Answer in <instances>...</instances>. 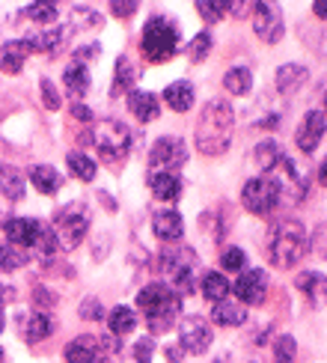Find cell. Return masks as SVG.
Here are the masks:
<instances>
[{
  "label": "cell",
  "instance_id": "obj_1",
  "mask_svg": "<svg viewBox=\"0 0 327 363\" xmlns=\"http://www.w3.org/2000/svg\"><path fill=\"white\" fill-rule=\"evenodd\" d=\"M232 128H235V113L232 108L223 99H214L205 104V111L200 116V125H197V149L202 155L214 158L223 155L232 143Z\"/></svg>",
  "mask_w": 327,
  "mask_h": 363
},
{
  "label": "cell",
  "instance_id": "obj_2",
  "mask_svg": "<svg viewBox=\"0 0 327 363\" xmlns=\"http://www.w3.org/2000/svg\"><path fill=\"white\" fill-rule=\"evenodd\" d=\"M137 307L152 334H164L178 319V295L167 283H149L137 292Z\"/></svg>",
  "mask_w": 327,
  "mask_h": 363
},
{
  "label": "cell",
  "instance_id": "obj_3",
  "mask_svg": "<svg viewBox=\"0 0 327 363\" xmlns=\"http://www.w3.org/2000/svg\"><path fill=\"white\" fill-rule=\"evenodd\" d=\"M306 250H309V235L304 230V223L280 220L271 230V238H268V256H271V262L277 268L297 265L306 256Z\"/></svg>",
  "mask_w": 327,
  "mask_h": 363
},
{
  "label": "cell",
  "instance_id": "obj_4",
  "mask_svg": "<svg viewBox=\"0 0 327 363\" xmlns=\"http://www.w3.org/2000/svg\"><path fill=\"white\" fill-rule=\"evenodd\" d=\"M89 220H93V215H89L86 203H81V200L59 208L54 215V220L48 223L54 238H57V245H59V250H74V247H78L84 241V235L89 233Z\"/></svg>",
  "mask_w": 327,
  "mask_h": 363
},
{
  "label": "cell",
  "instance_id": "obj_5",
  "mask_svg": "<svg viewBox=\"0 0 327 363\" xmlns=\"http://www.w3.org/2000/svg\"><path fill=\"white\" fill-rule=\"evenodd\" d=\"M197 262L200 259L190 247H167L161 253V271L178 298L190 295L193 286H197Z\"/></svg>",
  "mask_w": 327,
  "mask_h": 363
},
{
  "label": "cell",
  "instance_id": "obj_6",
  "mask_svg": "<svg viewBox=\"0 0 327 363\" xmlns=\"http://www.w3.org/2000/svg\"><path fill=\"white\" fill-rule=\"evenodd\" d=\"M140 48H143L146 60H152V63H164V60L176 57V51H178V30L167 18L155 15V18H149L146 27H143Z\"/></svg>",
  "mask_w": 327,
  "mask_h": 363
},
{
  "label": "cell",
  "instance_id": "obj_7",
  "mask_svg": "<svg viewBox=\"0 0 327 363\" xmlns=\"http://www.w3.org/2000/svg\"><path fill=\"white\" fill-rule=\"evenodd\" d=\"M98 149V155L110 164H122L131 152V131L125 123H119V119H101L93 131V140Z\"/></svg>",
  "mask_w": 327,
  "mask_h": 363
},
{
  "label": "cell",
  "instance_id": "obj_8",
  "mask_svg": "<svg viewBox=\"0 0 327 363\" xmlns=\"http://www.w3.org/2000/svg\"><path fill=\"white\" fill-rule=\"evenodd\" d=\"M241 203L256 218L274 215V208H280V191L274 185V179L271 176H253V179H247L244 188H241Z\"/></svg>",
  "mask_w": 327,
  "mask_h": 363
},
{
  "label": "cell",
  "instance_id": "obj_9",
  "mask_svg": "<svg viewBox=\"0 0 327 363\" xmlns=\"http://www.w3.org/2000/svg\"><path fill=\"white\" fill-rule=\"evenodd\" d=\"M265 176L274 179V185L280 191V206H297L306 196V176L289 155H282V161Z\"/></svg>",
  "mask_w": 327,
  "mask_h": 363
},
{
  "label": "cell",
  "instance_id": "obj_10",
  "mask_svg": "<svg viewBox=\"0 0 327 363\" xmlns=\"http://www.w3.org/2000/svg\"><path fill=\"white\" fill-rule=\"evenodd\" d=\"M188 161V143L182 138H158L149 152V170L152 173H176Z\"/></svg>",
  "mask_w": 327,
  "mask_h": 363
},
{
  "label": "cell",
  "instance_id": "obj_11",
  "mask_svg": "<svg viewBox=\"0 0 327 363\" xmlns=\"http://www.w3.org/2000/svg\"><path fill=\"white\" fill-rule=\"evenodd\" d=\"M212 342H214V330L202 315H188V319H182V325H178V345H182V352L205 354L212 349Z\"/></svg>",
  "mask_w": 327,
  "mask_h": 363
},
{
  "label": "cell",
  "instance_id": "obj_12",
  "mask_svg": "<svg viewBox=\"0 0 327 363\" xmlns=\"http://www.w3.org/2000/svg\"><path fill=\"white\" fill-rule=\"evenodd\" d=\"M253 30L265 45H277L286 33V21L277 4H253Z\"/></svg>",
  "mask_w": 327,
  "mask_h": 363
},
{
  "label": "cell",
  "instance_id": "obj_13",
  "mask_svg": "<svg viewBox=\"0 0 327 363\" xmlns=\"http://www.w3.org/2000/svg\"><path fill=\"white\" fill-rule=\"evenodd\" d=\"M232 292L238 295L241 304L256 307V304H262L265 295H268V274L262 268H250V271H244V274L232 283Z\"/></svg>",
  "mask_w": 327,
  "mask_h": 363
},
{
  "label": "cell",
  "instance_id": "obj_14",
  "mask_svg": "<svg viewBox=\"0 0 327 363\" xmlns=\"http://www.w3.org/2000/svg\"><path fill=\"white\" fill-rule=\"evenodd\" d=\"M71 24H66V27H51V30H42V33H36V36H27V39H21L24 42V48H27V54H33V51H42V54H51V57H57L59 51L69 45V39H71Z\"/></svg>",
  "mask_w": 327,
  "mask_h": 363
},
{
  "label": "cell",
  "instance_id": "obj_15",
  "mask_svg": "<svg viewBox=\"0 0 327 363\" xmlns=\"http://www.w3.org/2000/svg\"><path fill=\"white\" fill-rule=\"evenodd\" d=\"M324 131H327V116H324V111H309V113L304 116L301 128H297V134H294L297 149H301V152H306V155H312V152L319 149Z\"/></svg>",
  "mask_w": 327,
  "mask_h": 363
},
{
  "label": "cell",
  "instance_id": "obj_16",
  "mask_svg": "<svg viewBox=\"0 0 327 363\" xmlns=\"http://www.w3.org/2000/svg\"><path fill=\"white\" fill-rule=\"evenodd\" d=\"M4 233H6V241H9V245L33 250V247H36V241H39V233H42V223L33 220V218H12V220H6Z\"/></svg>",
  "mask_w": 327,
  "mask_h": 363
},
{
  "label": "cell",
  "instance_id": "obj_17",
  "mask_svg": "<svg viewBox=\"0 0 327 363\" xmlns=\"http://www.w3.org/2000/svg\"><path fill=\"white\" fill-rule=\"evenodd\" d=\"M294 286L312 307H327V277L321 271H301Z\"/></svg>",
  "mask_w": 327,
  "mask_h": 363
},
{
  "label": "cell",
  "instance_id": "obj_18",
  "mask_svg": "<svg viewBox=\"0 0 327 363\" xmlns=\"http://www.w3.org/2000/svg\"><path fill=\"white\" fill-rule=\"evenodd\" d=\"M101 349H104L101 340L84 334V337H74L63 349V354H66V363H98Z\"/></svg>",
  "mask_w": 327,
  "mask_h": 363
},
{
  "label": "cell",
  "instance_id": "obj_19",
  "mask_svg": "<svg viewBox=\"0 0 327 363\" xmlns=\"http://www.w3.org/2000/svg\"><path fill=\"white\" fill-rule=\"evenodd\" d=\"M152 230L161 241H178L185 235V220L173 208H158L152 215Z\"/></svg>",
  "mask_w": 327,
  "mask_h": 363
},
{
  "label": "cell",
  "instance_id": "obj_20",
  "mask_svg": "<svg viewBox=\"0 0 327 363\" xmlns=\"http://www.w3.org/2000/svg\"><path fill=\"white\" fill-rule=\"evenodd\" d=\"M128 111L140 119V123H155L161 113V104L155 99V93H146V89H131L128 93Z\"/></svg>",
  "mask_w": 327,
  "mask_h": 363
},
{
  "label": "cell",
  "instance_id": "obj_21",
  "mask_svg": "<svg viewBox=\"0 0 327 363\" xmlns=\"http://www.w3.org/2000/svg\"><path fill=\"white\" fill-rule=\"evenodd\" d=\"M306 81H309V69L301 63H286L277 69V89L282 96H294Z\"/></svg>",
  "mask_w": 327,
  "mask_h": 363
},
{
  "label": "cell",
  "instance_id": "obj_22",
  "mask_svg": "<svg viewBox=\"0 0 327 363\" xmlns=\"http://www.w3.org/2000/svg\"><path fill=\"white\" fill-rule=\"evenodd\" d=\"M212 322L220 328H241L247 322V310L241 307V301H217L212 307Z\"/></svg>",
  "mask_w": 327,
  "mask_h": 363
},
{
  "label": "cell",
  "instance_id": "obj_23",
  "mask_svg": "<svg viewBox=\"0 0 327 363\" xmlns=\"http://www.w3.org/2000/svg\"><path fill=\"white\" fill-rule=\"evenodd\" d=\"M149 188H152L155 200L161 203H173L182 196V179L176 173H149Z\"/></svg>",
  "mask_w": 327,
  "mask_h": 363
},
{
  "label": "cell",
  "instance_id": "obj_24",
  "mask_svg": "<svg viewBox=\"0 0 327 363\" xmlns=\"http://www.w3.org/2000/svg\"><path fill=\"white\" fill-rule=\"evenodd\" d=\"M30 185L45 196H54L59 191V185H63V179H59V173L51 164H33V167H30Z\"/></svg>",
  "mask_w": 327,
  "mask_h": 363
},
{
  "label": "cell",
  "instance_id": "obj_25",
  "mask_svg": "<svg viewBox=\"0 0 327 363\" xmlns=\"http://www.w3.org/2000/svg\"><path fill=\"white\" fill-rule=\"evenodd\" d=\"M164 101H167L170 108L178 111V113L190 111V108H193V84H190V81H176V84H170L167 89H164Z\"/></svg>",
  "mask_w": 327,
  "mask_h": 363
},
{
  "label": "cell",
  "instance_id": "obj_26",
  "mask_svg": "<svg viewBox=\"0 0 327 363\" xmlns=\"http://www.w3.org/2000/svg\"><path fill=\"white\" fill-rule=\"evenodd\" d=\"M282 155H286V152H282V146L277 140H265V143H259L256 149H253V161H256V167L262 170V176L271 173L277 164L282 161Z\"/></svg>",
  "mask_w": 327,
  "mask_h": 363
},
{
  "label": "cell",
  "instance_id": "obj_27",
  "mask_svg": "<svg viewBox=\"0 0 327 363\" xmlns=\"http://www.w3.org/2000/svg\"><path fill=\"white\" fill-rule=\"evenodd\" d=\"M223 86H226V93H232V96H247L253 89V72L247 66H232L223 74Z\"/></svg>",
  "mask_w": 327,
  "mask_h": 363
},
{
  "label": "cell",
  "instance_id": "obj_28",
  "mask_svg": "<svg viewBox=\"0 0 327 363\" xmlns=\"http://www.w3.org/2000/svg\"><path fill=\"white\" fill-rule=\"evenodd\" d=\"M51 334H54V322H51V315H45V313H33L24 322V330H21V337L27 342H42L45 337H51Z\"/></svg>",
  "mask_w": 327,
  "mask_h": 363
},
{
  "label": "cell",
  "instance_id": "obj_29",
  "mask_svg": "<svg viewBox=\"0 0 327 363\" xmlns=\"http://www.w3.org/2000/svg\"><path fill=\"white\" fill-rule=\"evenodd\" d=\"M63 84L71 93V99H81L86 89H89V69L84 63H71L66 72H63Z\"/></svg>",
  "mask_w": 327,
  "mask_h": 363
},
{
  "label": "cell",
  "instance_id": "obj_30",
  "mask_svg": "<svg viewBox=\"0 0 327 363\" xmlns=\"http://www.w3.org/2000/svg\"><path fill=\"white\" fill-rule=\"evenodd\" d=\"M229 292H232V283L223 274H217V271H208V274L202 277V295L212 301V304H217V301H226Z\"/></svg>",
  "mask_w": 327,
  "mask_h": 363
},
{
  "label": "cell",
  "instance_id": "obj_31",
  "mask_svg": "<svg viewBox=\"0 0 327 363\" xmlns=\"http://www.w3.org/2000/svg\"><path fill=\"white\" fill-rule=\"evenodd\" d=\"M108 325H110L113 337H125L137 328V313H134L131 307H113V313L108 315Z\"/></svg>",
  "mask_w": 327,
  "mask_h": 363
},
{
  "label": "cell",
  "instance_id": "obj_32",
  "mask_svg": "<svg viewBox=\"0 0 327 363\" xmlns=\"http://www.w3.org/2000/svg\"><path fill=\"white\" fill-rule=\"evenodd\" d=\"M137 78V69L134 63L122 54L116 60V72H113V96H122V93H131V84Z\"/></svg>",
  "mask_w": 327,
  "mask_h": 363
},
{
  "label": "cell",
  "instance_id": "obj_33",
  "mask_svg": "<svg viewBox=\"0 0 327 363\" xmlns=\"http://www.w3.org/2000/svg\"><path fill=\"white\" fill-rule=\"evenodd\" d=\"M24 60H27L24 42H6L4 54H0V69H4L6 74H18L21 66H24Z\"/></svg>",
  "mask_w": 327,
  "mask_h": 363
},
{
  "label": "cell",
  "instance_id": "obj_34",
  "mask_svg": "<svg viewBox=\"0 0 327 363\" xmlns=\"http://www.w3.org/2000/svg\"><path fill=\"white\" fill-rule=\"evenodd\" d=\"M0 194L6 196V200H12V203H18L21 196L27 194V185H24V179L15 173V170H9V167H4L0 164Z\"/></svg>",
  "mask_w": 327,
  "mask_h": 363
},
{
  "label": "cell",
  "instance_id": "obj_35",
  "mask_svg": "<svg viewBox=\"0 0 327 363\" xmlns=\"http://www.w3.org/2000/svg\"><path fill=\"white\" fill-rule=\"evenodd\" d=\"M24 265H27V250L9 245V241H0V271L9 274V271H18Z\"/></svg>",
  "mask_w": 327,
  "mask_h": 363
},
{
  "label": "cell",
  "instance_id": "obj_36",
  "mask_svg": "<svg viewBox=\"0 0 327 363\" xmlns=\"http://www.w3.org/2000/svg\"><path fill=\"white\" fill-rule=\"evenodd\" d=\"M66 164H69V170H71V176L74 179H81V182H93L96 179V161L89 158V155H84V152H69V158H66Z\"/></svg>",
  "mask_w": 327,
  "mask_h": 363
},
{
  "label": "cell",
  "instance_id": "obj_37",
  "mask_svg": "<svg viewBox=\"0 0 327 363\" xmlns=\"http://www.w3.org/2000/svg\"><path fill=\"white\" fill-rule=\"evenodd\" d=\"M24 15L30 21H36V24H51L54 27V18H57V6L54 4H30L24 9Z\"/></svg>",
  "mask_w": 327,
  "mask_h": 363
},
{
  "label": "cell",
  "instance_id": "obj_38",
  "mask_svg": "<svg viewBox=\"0 0 327 363\" xmlns=\"http://www.w3.org/2000/svg\"><path fill=\"white\" fill-rule=\"evenodd\" d=\"M294 352H297V342L289 334L277 337V342H274V363H294Z\"/></svg>",
  "mask_w": 327,
  "mask_h": 363
},
{
  "label": "cell",
  "instance_id": "obj_39",
  "mask_svg": "<svg viewBox=\"0 0 327 363\" xmlns=\"http://www.w3.org/2000/svg\"><path fill=\"white\" fill-rule=\"evenodd\" d=\"M208 51H212V36H208V33H197V36L190 39V45H188V54H190L193 63H200V60H205V57H208Z\"/></svg>",
  "mask_w": 327,
  "mask_h": 363
},
{
  "label": "cell",
  "instance_id": "obj_40",
  "mask_svg": "<svg viewBox=\"0 0 327 363\" xmlns=\"http://www.w3.org/2000/svg\"><path fill=\"white\" fill-rule=\"evenodd\" d=\"M220 265L226 268V271H241L247 265V253L241 247H226L220 256Z\"/></svg>",
  "mask_w": 327,
  "mask_h": 363
},
{
  "label": "cell",
  "instance_id": "obj_41",
  "mask_svg": "<svg viewBox=\"0 0 327 363\" xmlns=\"http://www.w3.org/2000/svg\"><path fill=\"white\" fill-rule=\"evenodd\" d=\"M81 319L86 322H101L104 319V304L98 298H86L84 304H81Z\"/></svg>",
  "mask_w": 327,
  "mask_h": 363
},
{
  "label": "cell",
  "instance_id": "obj_42",
  "mask_svg": "<svg viewBox=\"0 0 327 363\" xmlns=\"http://www.w3.org/2000/svg\"><path fill=\"white\" fill-rule=\"evenodd\" d=\"M197 12L208 24H214V21H220L223 15H226V4H197Z\"/></svg>",
  "mask_w": 327,
  "mask_h": 363
},
{
  "label": "cell",
  "instance_id": "obj_43",
  "mask_svg": "<svg viewBox=\"0 0 327 363\" xmlns=\"http://www.w3.org/2000/svg\"><path fill=\"white\" fill-rule=\"evenodd\" d=\"M42 101H45V108H48V111L59 108V93H57V86L48 78H42Z\"/></svg>",
  "mask_w": 327,
  "mask_h": 363
},
{
  "label": "cell",
  "instance_id": "obj_44",
  "mask_svg": "<svg viewBox=\"0 0 327 363\" xmlns=\"http://www.w3.org/2000/svg\"><path fill=\"white\" fill-rule=\"evenodd\" d=\"M152 352H155L152 340H137L134 342V357H137V363H149L152 360Z\"/></svg>",
  "mask_w": 327,
  "mask_h": 363
},
{
  "label": "cell",
  "instance_id": "obj_45",
  "mask_svg": "<svg viewBox=\"0 0 327 363\" xmlns=\"http://www.w3.org/2000/svg\"><path fill=\"white\" fill-rule=\"evenodd\" d=\"M110 12L116 18H128V15L137 12V4H110Z\"/></svg>",
  "mask_w": 327,
  "mask_h": 363
},
{
  "label": "cell",
  "instance_id": "obj_46",
  "mask_svg": "<svg viewBox=\"0 0 327 363\" xmlns=\"http://www.w3.org/2000/svg\"><path fill=\"white\" fill-rule=\"evenodd\" d=\"M71 116L78 119V123H93V111H89L86 104H71Z\"/></svg>",
  "mask_w": 327,
  "mask_h": 363
},
{
  "label": "cell",
  "instance_id": "obj_47",
  "mask_svg": "<svg viewBox=\"0 0 327 363\" xmlns=\"http://www.w3.org/2000/svg\"><path fill=\"white\" fill-rule=\"evenodd\" d=\"M164 354H167V363H182V345H167V349H164Z\"/></svg>",
  "mask_w": 327,
  "mask_h": 363
},
{
  "label": "cell",
  "instance_id": "obj_48",
  "mask_svg": "<svg viewBox=\"0 0 327 363\" xmlns=\"http://www.w3.org/2000/svg\"><path fill=\"white\" fill-rule=\"evenodd\" d=\"M319 182H321V185L327 188V158L319 164Z\"/></svg>",
  "mask_w": 327,
  "mask_h": 363
},
{
  "label": "cell",
  "instance_id": "obj_49",
  "mask_svg": "<svg viewBox=\"0 0 327 363\" xmlns=\"http://www.w3.org/2000/svg\"><path fill=\"white\" fill-rule=\"evenodd\" d=\"M312 12H316L319 18H327V4H316V6H312Z\"/></svg>",
  "mask_w": 327,
  "mask_h": 363
},
{
  "label": "cell",
  "instance_id": "obj_50",
  "mask_svg": "<svg viewBox=\"0 0 327 363\" xmlns=\"http://www.w3.org/2000/svg\"><path fill=\"white\" fill-rule=\"evenodd\" d=\"M4 325H6V315H4V310H0V334H4Z\"/></svg>",
  "mask_w": 327,
  "mask_h": 363
},
{
  "label": "cell",
  "instance_id": "obj_51",
  "mask_svg": "<svg viewBox=\"0 0 327 363\" xmlns=\"http://www.w3.org/2000/svg\"><path fill=\"white\" fill-rule=\"evenodd\" d=\"M324 111H327V93H324ZM324 116H327V113H324Z\"/></svg>",
  "mask_w": 327,
  "mask_h": 363
},
{
  "label": "cell",
  "instance_id": "obj_52",
  "mask_svg": "<svg viewBox=\"0 0 327 363\" xmlns=\"http://www.w3.org/2000/svg\"><path fill=\"white\" fill-rule=\"evenodd\" d=\"M0 354H4V352H0Z\"/></svg>",
  "mask_w": 327,
  "mask_h": 363
}]
</instances>
